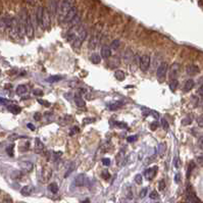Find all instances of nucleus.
Masks as SVG:
<instances>
[{
  "instance_id": "obj_37",
  "label": "nucleus",
  "mask_w": 203,
  "mask_h": 203,
  "mask_svg": "<svg viewBox=\"0 0 203 203\" xmlns=\"http://www.w3.org/2000/svg\"><path fill=\"white\" fill-rule=\"evenodd\" d=\"M79 132H80V129L78 128V127H74V128H72V130L70 131V134H68V135L74 136V135H76V134L79 133Z\"/></svg>"
},
{
  "instance_id": "obj_51",
  "label": "nucleus",
  "mask_w": 203,
  "mask_h": 203,
  "mask_svg": "<svg viewBox=\"0 0 203 203\" xmlns=\"http://www.w3.org/2000/svg\"><path fill=\"white\" fill-rule=\"evenodd\" d=\"M164 188H165V182L163 180H161L159 182V190L162 191V190H164Z\"/></svg>"
},
{
  "instance_id": "obj_42",
  "label": "nucleus",
  "mask_w": 203,
  "mask_h": 203,
  "mask_svg": "<svg viewBox=\"0 0 203 203\" xmlns=\"http://www.w3.org/2000/svg\"><path fill=\"white\" fill-rule=\"evenodd\" d=\"M158 126H159V124H158L157 122H153V123L150 124V129H151V131H155V130L158 128Z\"/></svg>"
},
{
  "instance_id": "obj_46",
  "label": "nucleus",
  "mask_w": 203,
  "mask_h": 203,
  "mask_svg": "<svg viewBox=\"0 0 203 203\" xmlns=\"http://www.w3.org/2000/svg\"><path fill=\"white\" fill-rule=\"evenodd\" d=\"M197 124H198V126H199V127L203 128V116H200L197 119Z\"/></svg>"
},
{
  "instance_id": "obj_4",
  "label": "nucleus",
  "mask_w": 203,
  "mask_h": 203,
  "mask_svg": "<svg viewBox=\"0 0 203 203\" xmlns=\"http://www.w3.org/2000/svg\"><path fill=\"white\" fill-rule=\"evenodd\" d=\"M167 70H168V65L165 61L161 62L160 64L158 65L157 70H156V77H157V79L159 82H162V81L164 80L166 73H167Z\"/></svg>"
},
{
  "instance_id": "obj_20",
  "label": "nucleus",
  "mask_w": 203,
  "mask_h": 203,
  "mask_svg": "<svg viewBox=\"0 0 203 203\" xmlns=\"http://www.w3.org/2000/svg\"><path fill=\"white\" fill-rule=\"evenodd\" d=\"M44 150V144L41 142L40 139H36L35 140V151L36 153H41Z\"/></svg>"
},
{
  "instance_id": "obj_28",
  "label": "nucleus",
  "mask_w": 203,
  "mask_h": 203,
  "mask_svg": "<svg viewBox=\"0 0 203 203\" xmlns=\"http://www.w3.org/2000/svg\"><path fill=\"white\" fill-rule=\"evenodd\" d=\"M132 57H133V53H132V51L128 49V50H126V52H124V61H126L127 63L131 61V59H132Z\"/></svg>"
},
{
  "instance_id": "obj_36",
  "label": "nucleus",
  "mask_w": 203,
  "mask_h": 203,
  "mask_svg": "<svg viewBox=\"0 0 203 203\" xmlns=\"http://www.w3.org/2000/svg\"><path fill=\"white\" fill-rule=\"evenodd\" d=\"M61 151H57V152H53L52 153V160L53 161H57L61 156Z\"/></svg>"
},
{
  "instance_id": "obj_25",
  "label": "nucleus",
  "mask_w": 203,
  "mask_h": 203,
  "mask_svg": "<svg viewBox=\"0 0 203 203\" xmlns=\"http://www.w3.org/2000/svg\"><path fill=\"white\" fill-rule=\"evenodd\" d=\"M114 77H116V79H117L119 81H124V78H126V75H124V73L123 70H116V73H114Z\"/></svg>"
},
{
  "instance_id": "obj_26",
  "label": "nucleus",
  "mask_w": 203,
  "mask_h": 203,
  "mask_svg": "<svg viewBox=\"0 0 203 203\" xmlns=\"http://www.w3.org/2000/svg\"><path fill=\"white\" fill-rule=\"evenodd\" d=\"M62 80L61 76H51L48 79H46V82L48 83H55V82H59V81Z\"/></svg>"
},
{
  "instance_id": "obj_12",
  "label": "nucleus",
  "mask_w": 203,
  "mask_h": 203,
  "mask_svg": "<svg viewBox=\"0 0 203 203\" xmlns=\"http://www.w3.org/2000/svg\"><path fill=\"white\" fill-rule=\"evenodd\" d=\"M88 182V179L84 173H81V175L77 176L75 179V184L78 187H83V186H86Z\"/></svg>"
},
{
  "instance_id": "obj_5",
  "label": "nucleus",
  "mask_w": 203,
  "mask_h": 203,
  "mask_svg": "<svg viewBox=\"0 0 203 203\" xmlns=\"http://www.w3.org/2000/svg\"><path fill=\"white\" fill-rule=\"evenodd\" d=\"M26 35L28 36V38L32 39L34 37V27H33V23H32V19L31 16L29 14L28 18L26 19Z\"/></svg>"
},
{
  "instance_id": "obj_39",
  "label": "nucleus",
  "mask_w": 203,
  "mask_h": 203,
  "mask_svg": "<svg viewBox=\"0 0 203 203\" xmlns=\"http://www.w3.org/2000/svg\"><path fill=\"white\" fill-rule=\"evenodd\" d=\"M150 198L153 200H156L159 198V195H158V193L156 192V191H152V192L150 193Z\"/></svg>"
},
{
  "instance_id": "obj_53",
  "label": "nucleus",
  "mask_w": 203,
  "mask_h": 203,
  "mask_svg": "<svg viewBox=\"0 0 203 203\" xmlns=\"http://www.w3.org/2000/svg\"><path fill=\"white\" fill-rule=\"evenodd\" d=\"M109 177H110V175L108 173V172H107V170H103V173H102V178H104L105 180H107Z\"/></svg>"
},
{
  "instance_id": "obj_50",
  "label": "nucleus",
  "mask_w": 203,
  "mask_h": 203,
  "mask_svg": "<svg viewBox=\"0 0 203 203\" xmlns=\"http://www.w3.org/2000/svg\"><path fill=\"white\" fill-rule=\"evenodd\" d=\"M127 140H128V142L129 143H133V142H135L136 140H137V136H130V137H128V139H127Z\"/></svg>"
},
{
  "instance_id": "obj_19",
  "label": "nucleus",
  "mask_w": 203,
  "mask_h": 203,
  "mask_svg": "<svg viewBox=\"0 0 203 203\" xmlns=\"http://www.w3.org/2000/svg\"><path fill=\"white\" fill-rule=\"evenodd\" d=\"M75 103L77 106H79V107H84L85 105H86V103H85V100L81 97V95L80 94H76L75 95Z\"/></svg>"
},
{
  "instance_id": "obj_22",
  "label": "nucleus",
  "mask_w": 203,
  "mask_h": 203,
  "mask_svg": "<svg viewBox=\"0 0 203 203\" xmlns=\"http://www.w3.org/2000/svg\"><path fill=\"white\" fill-rule=\"evenodd\" d=\"M7 110L13 114H19V112L21 111V108L19 106H18V105L11 104V105H8V106H7Z\"/></svg>"
},
{
  "instance_id": "obj_10",
  "label": "nucleus",
  "mask_w": 203,
  "mask_h": 203,
  "mask_svg": "<svg viewBox=\"0 0 203 203\" xmlns=\"http://www.w3.org/2000/svg\"><path fill=\"white\" fill-rule=\"evenodd\" d=\"M51 176H52V170H51L50 167L45 166V167L42 168V170H41V180H42V182L49 181Z\"/></svg>"
},
{
  "instance_id": "obj_1",
  "label": "nucleus",
  "mask_w": 203,
  "mask_h": 203,
  "mask_svg": "<svg viewBox=\"0 0 203 203\" xmlns=\"http://www.w3.org/2000/svg\"><path fill=\"white\" fill-rule=\"evenodd\" d=\"M74 3H75V0H61V1H60L57 8V14H58L59 21H63L67 13L70 11V9L74 6Z\"/></svg>"
},
{
  "instance_id": "obj_59",
  "label": "nucleus",
  "mask_w": 203,
  "mask_h": 203,
  "mask_svg": "<svg viewBox=\"0 0 203 203\" xmlns=\"http://www.w3.org/2000/svg\"><path fill=\"white\" fill-rule=\"evenodd\" d=\"M27 127H28V128L30 129L31 131H35V126H34L33 124H27Z\"/></svg>"
},
{
  "instance_id": "obj_13",
  "label": "nucleus",
  "mask_w": 203,
  "mask_h": 203,
  "mask_svg": "<svg viewBox=\"0 0 203 203\" xmlns=\"http://www.w3.org/2000/svg\"><path fill=\"white\" fill-rule=\"evenodd\" d=\"M157 166H153V167H150L148 168V170H145V173H144V176H145V178L147 179V180H152V179L155 177L156 173H157Z\"/></svg>"
},
{
  "instance_id": "obj_33",
  "label": "nucleus",
  "mask_w": 203,
  "mask_h": 203,
  "mask_svg": "<svg viewBox=\"0 0 203 203\" xmlns=\"http://www.w3.org/2000/svg\"><path fill=\"white\" fill-rule=\"evenodd\" d=\"M119 45H121V41L119 40V39H116V40H113L111 42V49H117V48L119 47Z\"/></svg>"
},
{
  "instance_id": "obj_29",
  "label": "nucleus",
  "mask_w": 203,
  "mask_h": 203,
  "mask_svg": "<svg viewBox=\"0 0 203 203\" xmlns=\"http://www.w3.org/2000/svg\"><path fill=\"white\" fill-rule=\"evenodd\" d=\"M179 86V82L177 80H170V89L172 90L173 92H175L176 90H177V88Z\"/></svg>"
},
{
  "instance_id": "obj_27",
  "label": "nucleus",
  "mask_w": 203,
  "mask_h": 203,
  "mask_svg": "<svg viewBox=\"0 0 203 203\" xmlns=\"http://www.w3.org/2000/svg\"><path fill=\"white\" fill-rule=\"evenodd\" d=\"M90 59H91V61L93 63H96V64H98L101 61V56L99 54H97V53H94V54L91 55V57H90Z\"/></svg>"
},
{
  "instance_id": "obj_56",
  "label": "nucleus",
  "mask_w": 203,
  "mask_h": 203,
  "mask_svg": "<svg viewBox=\"0 0 203 203\" xmlns=\"http://www.w3.org/2000/svg\"><path fill=\"white\" fill-rule=\"evenodd\" d=\"M6 103H8V100L0 97V105H3V104H6Z\"/></svg>"
},
{
  "instance_id": "obj_21",
  "label": "nucleus",
  "mask_w": 203,
  "mask_h": 203,
  "mask_svg": "<svg viewBox=\"0 0 203 203\" xmlns=\"http://www.w3.org/2000/svg\"><path fill=\"white\" fill-rule=\"evenodd\" d=\"M194 86H195V83H194V81L193 80H188L187 82L185 83V85H184V92H189V91H191V90L193 89V88H194Z\"/></svg>"
},
{
  "instance_id": "obj_31",
  "label": "nucleus",
  "mask_w": 203,
  "mask_h": 203,
  "mask_svg": "<svg viewBox=\"0 0 203 203\" xmlns=\"http://www.w3.org/2000/svg\"><path fill=\"white\" fill-rule=\"evenodd\" d=\"M124 103L123 102H113V103L109 104V109H111V110H116L117 108H119V107L122 106Z\"/></svg>"
},
{
  "instance_id": "obj_32",
  "label": "nucleus",
  "mask_w": 203,
  "mask_h": 203,
  "mask_svg": "<svg viewBox=\"0 0 203 203\" xmlns=\"http://www.w3.org/2000/svg\"><path fill=\"white\" fill-rule=\"evenodd\" d=\"M193 122V117L191 116H186L184 119L182 121V124H184V126H188V124H190L191 123Z\"/></svg>"
},
{
  "instance_id": "obj_23",
  "label": "nucleus",
  "mask_w": 203,
  "mask_h": 203,
  "mask_svg": "<svg viewBox=\"0 0 203 203\" xmlns=\"http://www.w3.org/2000/svg\"><path fill=\"white\" fill-rule=\"evenodd\" d=\"M43 11H44V7L43 6H38L37 11H36V19H37V23L39 24V25H41V21H42Z\"/></svg>"
},
{
  "instance_id": "obj_2",
  "label": "nucleus",
  "mask_w": 203,
  "mask_h": 203,
  "mask_svg": "<svg viewBox=\"0 0 203 203\" xmlns=\"http://www.w3.org/2000/svg\"><path fill=\"white\" fill-rule=\"evenodd\" d=\"M87 38V30L85 27H78L77 29V34H76V38L73 41L72 44L75 48H80L85 39Z\"/></svg>"
},
{
  "instance_id": "obj_61",
  "label": "nucleus",
  "mask_w": 203,
  "mask_h": 203,
  "mask_svg": "<svg viewBox=\"0 0 203 203\" xmlns=\"http://www.w3.org/2000/svg\"><path fill=\"white\" fill-rule=\"evenodd\" d=\"M197 160H198V162H200L203 164V156H199V157L197 158Z\"/></svg>"
},
{
  "instance_id": "obj_34",
  "label": "nucleus",
  "mask_w": 203,
  "mask_h": 203,
  "mask_svg": "<svg viewBox=\"0 0 203 203\" xmlns=\"http://www.w3.org/2000/svg\"><path fill=\"white\" fill-rule=\"evenodd\" d=\"M75 168H76V163L75 162H73L72 163V165L68 167V170H67V172L65 173V175H64V178H67L68 176H70V173H72L75 170Z\"/></svg>"
},
{
  "instance_id": "obj_52",
  "label": "nucleus",
  "mask_w": 203,
  "mask_h": 203,
  "mask_svg": "<svg viewBox=\"0 0 203 203\" xmlns=\"http://www.w3.org/2000/svg\"><path fill=\"white\" fill-rule=\"evenodd\" d=\"M197 143H198V146H199V147L201 148V149H203V136H202V137H200V138L198 139V142H197Z\"/></svg>"
},
{
  "instance_id": "obj_30",
  "label": "nucleus",
  "mask_w": 203,
  "mask_h": 203,
  "mask_svg": "<svg viewBox=\"0 0 203 203\" xmlns=\"http://www.w3.org/2000/svg\"><path fill=\"white\" fill-rule=\"evenodd\" d=\"M48 189L51 193H53V194H55V193L58 192V186L56 183H52V184H50L48 186Z\"/></svg>"
},
{
  "instance_id": "obj_58",
  "label": "nucleus",
  "mask_w": 203,
  "mask_h": 203,
  "mask_svg": "<svg viewBox=\"0 0 203 203\" xmlns=\"http://www.w3.org/2000/svg\"><path fill=\"white\" fill-rule=\"evenodd\" d=\"M175 181H176V183H180L181 182V175H180V173H177V175H176Z\"/></svg>"
},
{
  "instance_id": "obj_18",
  "label": "nucleus",
  "mask_w": 203,
  "mask_h": 203,
  "mask_svg": "<svg viewBox=\"0 0 203 203\" xmlns=\"http://www.w3.org/2000/svg\"><path fill=\"white\" fill-rule=\"evenodd\" d=\"M33 191H34V188L32 187V186H25V187L21 188V193L23 196H30L32 193H33Z\"/></svg>"
},
{
  "instance_id": "obj_57",
  "label": "nucleus",
  "mask_w": 203,
  "mask_h": 203,
  "mask_svg": "<svg viewBox=\"0 0 203 203\" xmlns=\"http://www.w3.org/2000/svg\"><path fill=\"white\" fill-rule=\"evenodd\" d=\"M94 121H95V119H85L84 124H90V123H93Z\"/></svg>"
},
{
  "instance_id": "obj_43",
  "label": "nucleus",
  "mask_w": 203,
  "mask_h": 203,
  "mask_svg": "<svg viewBox=\"0 0 203 203\" xmlns=\"http://www.w3.org/2000/svg\"><path fill=\"white\" fill-rule=\"evenodd\" d=\"M193 168H194V163L191 162L190 164H189V167H188V172H187V177H188V178L190 177V173H191V172L193 170Z\"/></svg>"
},
{
  "instance_id": "obj_38",
  "label": "nucleus",
  "mask_w": 203,
  "mask_h": 203,
  "mask_svg": "<svg viewBox=\"0 0 203 203\" xmlns=\"http://www.w3.org/2000/svg\"><path fill=\"white\" fill-rule=\"evenodd\" d=\"M6 151L9 156H13V144H11L10 146H8V147L6 148Z\"/></svg>"
},
{
  "instance_id": "obj_60",
  "label": "nucleus",
  "mask_w": 203,
  "mask_h": 203,
  "mask_svg": "<svg viewBox=\"0 0 203 203\" xmlns=\"http://www.w3.org/2000/svg\"><path fill=\"white\" fill-rule=\"evenodd\" d=\"M179 165H180L179 164V159L177 157H175V166L176 167H179Z\"/></svg>"
},
{
  "instance_id": "obj_6",
  "label": "nucleus",
  "mask_w": 203,
  "mask_h": 203,
  "mask_svg": "<svg viewBox=\"0 0 203 203\" xmlns=\"http://www.w3.org/2000/svg\"><path fill=\"white\" fill-rule=\"evenodd\" d=\"M41 27L43 29H49L50 27V13L48 11V9L44 8L43 16H42V21H41Z\"/></svg>"
},
{
  "instance_id": "obj_14",
  "label": "nucleus",
  "mask_w": 203,
  "mask_h": 203,
  "mask_svg": "<svg viewBox=\"0 0 203 203\" xmlns=\"http://www.w3.org/2000/svg\"><path fill=\"white\" fill-rule=\"evenodd\" d=\"M57 8H58V0H50L49 3V13L52 16H54L57 13Z\"/></svg>"
},
{
  "instance_id": "obj_7",
  "label": "nucleus",
  "mask_w": 203,
  "mask_h": 203,
  "mask_svg": "<svg viewBox=\"0 0 203 203\" xmlns=\"http://www.w3.org/2000/svg\"><path fill=\"white\" fill-rule=\"evenodd\" d=\"M150 62H151L150 56L143 55L140 58V62H139V64H140V68L143 70V72H146V70L149 68V67H150Z\"/></svg>"
},
{
  "instance_id": "obj_41",
  "label": "nucleus",
  "mask_w": 203,
  "mask_h": 203,
  "mask_svg": "<svg viewBox=\"0 0 203 203\" xmlns=\"http://www.w3.org/2000/svg\"><path fill=\"white\" fill-rule=\"evenodd\" d=\"M38 102H39V103L42 104L43 106H46V107H49L50 105H51L48 101H45V100H43V99H38Z\"/></svg>"
},
{
  "instance_id": "obj_15",
  "label": "nucleus",
  "mask_w": 203,
  "mask_h": 203,
  "mask_svg": "<svg viewBox=\"0 0 203 203\" xmlns=\"http://www.w3.org/2000/svg\"><path fill=\"white\" fill-rule=\"evenodd\" d=\"M186 72H187V74L191 76V77H193V76H196L197 74H199V67H197V65L195 64H190L188 65L187 68H186Z\"/></svg>"
},
{
  "instance_id": "obj_35",
  "label": "nucleus",
  "mask_w": 203,
  "mask_h": 203,
  "mask_svg": "<svg viewBox=\"0 0 203 203\" xmlns=\"http://www.w3.org/2000/svg\"><path fill=\"white\" fill-rule=\"evenodd\" d=\"M161 126H162L164 131H168V129H170V124H168L167 121L165 119H161Z\"/></svg>"
},
{
  "instance_id": "obj_3",
  "label": "nucleus",
  "mask_w": 203,
  "mask_h": 203,
  "mask_svg": "<svg viewBox=\"0 0 203 203\" xmlns=\"http://www.w3.org/2000/svg\"><path fill=\"white\" fill-rule=\"evenodd\" d=\"M7 29H8L9 35L11 38L19 37V21L16 18H11V21L9 25L7 26Z\"/></svg>"
},
{
  "instance_id": "obj_11",
  "label": "nucleus",
  "mask_w": 203,
  "mask_h": 203,
  "mask_svg": "<svg viewBox=\"0 0 203 203\" xmlns=\"http://www.w3.org/2000/svg\"><path fill=\"white\" fill-rule=\"evenodd\" d=\"M99 40H100V34L98 33V32L95 33V34H93L91 39H90V41H89V48L90 49H95L96 46L98 45Z\"/></svg>"
},
{
  "instance_id": "obj_9",
  "label": "nucleus",
  "mask_w": 203,
  "mask_h": 203,
  "mask_svg": "<svg viewBox=\"0 0 203 203\" xmlns=\"http://www.w3.org/2000/svg\"><path fill=\"white\" fill-rule=\"evenodd\" d=\"M179 73H180V64L177 62L173 63L172 67L170 68V74H168L170 80H177Z\"/></svg>"
},
{
  "instance_id": "obj_49",
  "label": "nucleus",
  "mask_w": 203,
  "mask_h": 203,
  "mask_svg": "<svg viewBox=\"0 0 203 203\" xmlns=\"http://www.w3.org/2000/svg\"><path fill=\"white\" fill-rule=\"evenodd\" d=\"M102 163H103V165L105 166L110 165V159H109V158H103V159H102Z\"/></svg>"
},
{
  "instance_id": "obj_54",
  "label": "nucleus",
  "mask_w": 203,
  "mask_h": 203,
  "mask_svg": "<svg viewBox=\"0 0 203 203\" xmlns=\"http://www.w3.org/2000/svg\"><path fill=\"white\" fill-rule=\"evenodd\" d=\"M197 94L199 95V96L203 97V85H201V86L199 87V89L197 90Z\"/></svg>"
},
{
  "instance_id": "obj_44",
  "label": "nucleus",
  "mask_w": 203,
  "mask_h": 203,
  "mask_svg": "<svg viewBox=\"0 0 203 203\" xmlns=\"http://www.w3.org/2000/svg\"><path fill=\"white\" fill-rule=\"evenodd\" d=\"M33 94L35 95V96H42L43 91H42V90H40V89H36V90H34V91H33Z\"/></svg>"
},
{
  "instance_id": "obj_24",
  "label": "nucleus",
  "mask_w": 203,
  "mask_h": 203,
  "mask_svg": "<svg viewBox=\"0 0 203 203\" xmlns=\"http://www.w3.org/2000/svg\"><path fill=\"white\" fill-rule=\"evenodd\" d=\"M27 91H28V89H27V87L25 86V85H19V86L16 87V94L21 95V96L24 94H26Z\"/></svg>"
},
{
  "instance_id": "obj_40",
  "label": "nucleus",
  "mask_w": 203,
  "mask_h": 203,
  "mask_svg": "<svg viewBox=\"0 0 203 203\" xmlns=\"http://www.w3.org/2000/svg\"><path fill=\"white\" fill-rule=\"evenodd\" d=\"M164 150H165V145L163 143H161L160 145L158 146V153H159V154H163Z\"/></svg>"
},
{
  "instance_id": "obj_16",
  "label": "nucleus",
  "mask_w": 203,
  "mask_h": 203,
  "mask_svg": "<svg viewBox=\"0 0 203 203\" xmlns=\"http://www.w3.org/2000/svg\"><path fill=\"white\" fill-rule=\"evenodd\" d=\"M19 166H21V168L23 170L29 173V172H31V170H33L34 164L32 162H30V161H21V162H19Z\"/></svg>"
},
{
  "instance_id": "obj_17",
  "label": "nucleus",
  "mask_w": 203,
  "mask_h": 203,
  "mask_svg": "<svg viewBox=\"0 0 203 203\" xmlns=\"http://www.w3.org/2000/svg\"><path fill=\"white\" fill-rule=\"evenodd\" d=\"M100 54H101V57L103 58H108L111 56V49L110 47L108 46H103L100 50Z\"/></svg>"
},
{
  "instance_id": "obj_47",
  "label": "nucleus",
  "mask_w": 203,
  "mask_h": 203,
  "mask_svg": "<svg viewBox=\"0 0 203 203\" xmlns=\"http://www.w3.org/2000/svg\"><path fill=\"white\" fill-rule=\"evenodd\" d=\"M147 192H148V189H147V188H144V189L140 192V197H141V198H144V197L146 196V195H147Z\"/></svg>"
},
{
  "instance_id": "obj_48",
  "label": "nucleus",
  "mask_w": 203,
  "mask_h": 203,
  "mask_svg": "<svg viewBox=\"0 0 203 203\" xmlns=\"http://www.w3.org/2000/svg\"><path fill=\"white\" fill-rule=\"evenodd\" d=\"M114 124H116L117 127H119V128H122V129H127V128H128V126H127L126 124H124V123H119V122H116Z\"/></svg>"
},
{
  "instance_id": "obj_8",
  "label": "nucleus",
  "mask_w": 203,
  "mask_h": 203,
  "mask_svg": "<svg viewBox=\"0 0 203 203\" xmlns=\"http://www.w3.org/2000/svg\"><path fill=\"white\" fill-rule=\"evenodd\" d=\"M77 14H78V8L76 6H73L72 8L70 9V11L67 13V16H65L64 19H63V23L70 24V21H72L73 19L76 18V16H77Z\"/></svg>"
},
{
  "instance_id": "obj_55",
  "label": "nucleus",
  "mask_w": 203,
  "mask_h": 203,
  "mask_svg": "<svg viewBox=\"0 0 203 203\" xmlns=\"http://www.w3.org/2000/svg\"><path fill=\"white\" fill-rule=\"evenodd\" d=\"M41 117H42V116H41L40 113H38V112H36L35 114H34V119H35V121H41Z\"/></svg>"
},
{
  "instance_id": "obj_45",
  "label": "nucleus",
  "mask_w": 203,
  "mask_h": 203,
  "mask_svg": "<svg viewBox=\"0 0 203 203\" xmlns=\"http://www.w3.org/2000/svg\"><path fill=\"white\" fill-rule=\"evenodd\" d=\"M135 182L138 185H141L142 184V176L141 175H137L136 176V177H135Z\"/></svg>"
}]
</instances>
